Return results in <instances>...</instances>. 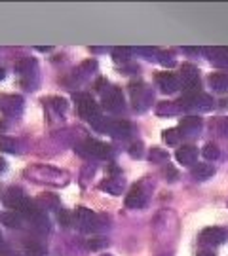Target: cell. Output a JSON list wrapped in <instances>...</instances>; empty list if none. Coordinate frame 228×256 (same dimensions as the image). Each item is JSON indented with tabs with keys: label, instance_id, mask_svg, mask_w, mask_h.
I'll return each instance as SVG.
<instances>
[{
	"label": "cell",
	"instance_id": "484cf974",
	"mask_svg": "<svg viewBox=\"0 0 228 256\" xmlns=\"http://www.w3.org/2000/svg\"><path fill=\"white\" fill-rule=\"evenodd\" d=\"M150 162L152 164H169V156L162 148H152L150 152Z\"/></svg>",
	"mask_w": 228,
	"mask_h": 256
},
{
	"label": "cell",
	"instance_id": "8992f818",
	"mask_svg": "<svg viewBox=\"0 0 228 256\" xmlns=\"http://www.w3.org/2000/svg\"><path fill=\"white\" fill-rule=\"evenodd\" d=\"M103 106L109 112H120L124 110V93L120 88H109L103 92Z\"/></svg>",
	"mask_w": 228,
	"mask_h": 256
},
{
	"label": "cell",
	"instance_id": "5bb4252c",
	"mask_svg": "<svg viewBox=\"0 0 228 256\" xmlns=\"http://www.w3.org/2000/svg\"><path fill=\"white\" fill-rule=\"evenodd\" d=\"M175 158H177V162L182 165H192L196 162V158H198V150L190 144H184L181 146L177 152H175Z\"/></svg>",
	"mask_w": 228,
	"mask_h": 256
},
{
	"label": "cell",
	"instance_id": "f1b7e54d",
	"mask_svg": "<svg viewBox=\"0 0 228 256\" xmlns=\"http://www.w3.org/2000/svg\"><path fill=\"white\" fill-rule=\"evenodd\" d=\"M50 106H52L55 112L61 114V112L67 110V101H65L63 97H52V99H50Z\"/></svg>",
	"mask_w": 228,
	"mask_h": 256
},
{
	"label": "cell",
	"instance_id": "4fadbf2b",
	"mask_svg": "<svg viewBox=\"0 0 228 256\" xmlns=\"http://www.w3.org/2000/svg\"><path fill=\"white\" fill-rule=\"evenodd\" d=\"M124 186H126V182H124L122 176H110V178H107V180H103L99 184L101 190L110 194V196H120L122 190H124Z\"/></svg>",
	"mask_w": 228,
	"mask_h": 256
},
{
	"label": "cell",
	"instance_id": "e0dca14e",
	"mask_svg": "<svg viewBox=\"0 0 228 256\" xmlns=\"http://www.w3.org/2000/svg\"><path fill=\"white\" fill-rule=\"evenodd\" d=\"M209 86L213 92L224 93L228 90V74L226 72H213L209 76Z\"/></svg>",
	"mask_w": 228,
	"mask_h": 256
},
{
	"label": "cell",
	"instance_id": "1f68e13d",
	"mask_svg": "<svg viewBox=\"0 0 228 256\" xmlns=\"http://www.w3.org/2000/svg\"><path fill=\"white\" fill-rule=\"evenodd\" d=\"M129 54H131V50H128V48H114V52H112L116 61H128Z\"/></svg>",
	"mask_w": 228,
	"mask_h": 256
},
{
	"label": "cell",
	"instance_id": "52a82bcc",
	"mask_svg": "<svg viewBox=\"0 0 228 256\" xmlns=\"http://www.w3.org/2000/svg\"><path fill=\"white\" fill-rule=\"evenodd\" d=\"M0 112L4 116H19L23 112V97L21 95H8V97H2L0 99Z\"/></svg>",
	"mask_w": 228,
	"mask_h": 256
},
{
	"label": "cell",
	"instance_id": "d4e9b609",
	"mask_svg": "<svg viewBox=\"0 0 228 256\" xmlns=\"http://www.w3.org/2000/svg\"><path fill=\"white\" fill-rule=\"evenodd\" d=\"M201 154H203V158H205V160L215 162V160H219L220 150H219V146H217L215 142H207V144L203 146V150H201Z\"/></svg>",
	"mask_w": 228,
	"mask_h": 256
},
{
	"label": "cell",
	"instance_id": "d6a6232c",
	"mask_svg": "<svg viewBox=\"0 0 228 256\" xmlns=\"http://www.w3.org/2000/svg\"><path fill=\"white\" fill-rule=\"evenodd\" d=\"M25 252L29 256H42L44 254V248L37 245V243H29V245H25Z\"/></svg>",
	"mask_w": 228,
	"mask_h": 256
},
{
	"label": "cell",
	"instance_id": "e575fe53",
	"mask_svg": "<svg viewBox=\"0 0 228 256\" xmlns=\"http://www.w3.org/2000/svg\"><path fill=\"white\" fill-rule=\"evenodd\" d=\"M59 222H61L63 226H71V224H73V216H71V212H67V210H59Z\"/></svg>",
	"mask_w": 228,
	"mask_h": 256
},
{
	"label": "cell",
	"instance_id": "ab89813d",
	"mask_svg": "<svg viewBox=\"0 0 228 256\" xmlns=\"http://www.w3.org/2000/svg\"><path fill=\"white\" fill-rule=\"evenodd\" d=\"M99 256H112V254H99Z\"/></svg>",
	"mask_w": 228,
	"mask_h": 256
},
{
	"label": "cell",
	"instance_id": "ffe728a7",
	"mask_svg": "<svg viewBox=\"0 0 228 256\" xmlns=\"http://www.w3.org/2000/svg\"><path fill=\"white\" fill-rule=\"evenodd\" d=\"M37 205L40 209H57L59 207V200L54 194H46V196H40L37 200Z\"/></svg>",
	"mask_w": 228,
	"mask_h": 256
},
{
	"label": "cell",
	"instance_id": "d6986e66",
	"mask_svg": "<svg viewBox=\"0 0 228 256\" xmlns=\"http://www.w3.org/2000/svg\"><path fill=\"white\" fill-rule=\"evenodd\" d=\"M179 112H181V108H179L177 102L162 101L156 104V114H158V116H175V114H179Z\"/></svg>",
	"mask_w": 228,
	"mask_h": 256
},
{
	"label": "cell",
	"instance_id": "7402d4cb",
	"mask_svg": "<svg viewBox=\"0 0 228 256\" xmlns=\"http://www.w3.org/2000/svg\"><path fill=\"white\" fill-rule=\"evenodd\" d=\"M0 152H8V154H18V152H19V142L16 140V138L0 137Z\"/></svg>",
	"mask_w": 228,
	"mask_h": 256
},
{
	"label": "cell",
	"instance_id": "83f0119b",
	"mask_svg": "<svg viewBox=\"0 0 228 256\" xmlns=\"http://www.w3.org/2000/svg\"><path fill=\"white\" fill-rule=\"evenodd\" d=\"M162 137H164V140L167 144H177L179 138H181V133H179V129H165Z\"/></svg>",
	"mask_w": 228,
	"mask_h": 256
},
{
	"label": "cell",
	"instance_id": "836d02e7",
	"mask_svg": "<svg viewBox=\"0 0 228 256\" xmlns=\"http://www.w3.org/2000/svg\"><path fill=\"white\" fill-rule=\"evenodd\" d=\"M158 61L164 64V66H175V59L171 57V55H167V54H158Z\"/></svg>",
	"mask_w": 228,
	"mask_h": 256
},
{
	"label": "cell",
	"instance_id": "6da1fadb",
	"mask_svg": "<svg viewBox=\"0 0 228 256\" xmlns=\"http://www.w3.org/2000/svg\"><path fill=\"white\" fill-rule=\"evenodd\" d=\"M29 178L33 182L40 184H50V186H63L69 180V174L61 171V169H55L52 165H35V167H29L25 171Z\"/></svg>",
	"mask_w": 228,
	"mask_h": 256
},
{
	"label": "cell",
	"instance_id": "f546056e",
	"mask_svg": "<svg viewBox=\"0 0 228 256\" xmlns=\"http://www.w3.org/2000/svg\"><path fill=\"white\" fill-rule=\"evenodd\" d=\"M215 129L219 133L220 137H226L228 138V118H219L215 122Z\"/></svg>",
	"mask_w": 228,
	"mask_h": 256
},
{
	"label": "cell",
	"instance_id": "8fae6325",
	"mask_svg": "<svg viewBox=\"0 0 228 256\" xmlns=\"http://www.w3.org/2000/svg\"><path fill=\"white\" fill-rule=\"evenodd\" d=\"M156 82H158V88L164 93H175L179 90V80L171 72H160L156 76Z\"/></svg>",
	"mask_w": 228,
	"mask_h": 256
},
{
	"label": "cell",
	"instance_id": "4dcf8cb0",
	"mask_svg": "<svg viewBox=\"0 0 228 256\" xmlns=\"http://www.w3.org/2000/svg\"><path fill=\"white\" fill-rule=\"evenodd\" d=\"M88 248H91V250H99V248H103L105 245H107V239L105 238H91L88 239Z\"/></svg>",
	"mask_w": 228,
	"mask_h": 256
},
{
	"label": "cell",
	"instance_id": "74e56055",
	"mask_svg": "<svg viewBox=\"0 0 228 256\" xmlns=\"http://www.w3.org/2000/svg\"><path fill=\"white\" fill-rule=\"evenodd\" d=\"M4 169H6V162L0 158V171H4Z\"/></svg>",
	"mask_w": 228,
	"mask_h": 256
},
{
	"label": "cell",
	"instance_id": "603a6c76",
	"mask_svg": "<svg viewBox=\"0 0 228 256\" xmlns=\"http://www.w3.org/2000/svg\"><path fill=\"white\" fill-rule=\"evenodd\" d=\"M200 80L198 78V68L194 64H182V84H190Z\"/></svg>",
	"mask_w": 228,
	"mask_h": 256
},
{
	"label": "cell",
	"instance_id": "9c48e42d",
	"mask_svg": "<svg viewBox=\"0 0 228 256\" xmlns=\"http://www.w3.org/2000/svg\"><path fill=\"white\" fill-rule=\"evenodd\" d=\"M103 131L114 138H128L131 133V126L126 120H110V122H105Z\"/></svg>",
	"mask_w": 228,
	"mask_h": 256
},
{
	"label": "cell",
	"instance_id": "2e32d148",
	"mask_svg": "<svg viewBox=\"0 0 228 256\" xmlns=\"http://www.w3.org/2000/svg\"><path fill=\"white\" fill-rule=\"evenodd\" d=\"M200 129H201V118H198V116H186L179 124V131L184 133V135H194Z\"/></svg>",
	"mask_w": 228,
	"mask_h": 256
},
{
	"label": "cell",
	"instance_id": "d590c367",
	"mask_svg": "<svg viewBox=\"0 0 228 256\" xmlns=\"http://www.w3.org/2000/svg\"><path fill=\"white\" fill-rule=\"evenodd\" d=\"M129 154L133 156V158H141V156H143V144H141V142H133V144L129 146Z\"/></svg>",
	"mask_w": 228,
	"mask_h": 256
},
{
	"label": "cell",
	"instance_id": "ba28073f",
	"mask_svg": "<svg viewBox=\"0 0 228 256\" xmlns=\"http://www.w3.org/2000/svg\"><path fill=\"white\" fill-rule=\"evenodd\" d=\"M226 239V232L222 228H217V226H209V228L201 230L200 234V241L207 247H217V245H222Z\"/></svg>",
	"mask_w": 228,
	"mask_h": 256
},
{
	"label": "cell",
	"instance_id": "44dd1931",
	"mask_svg": "<svg viewBox=\"0 0 228 256\" xmlns=\"http://www.w3.org/2000/svg\"><path fill=\"white\" fill-rule=\"evenodd\" d=\"M16 70H18L21 76H31L37 70V63L33 59H21L18 64H16Z\"/></svg>",
	"mask_w": 228,
	"mask_h": 256
},
{
	"label": "cell",
	"instance_id": "ac0fdd59",
	"mask_svg": "<svg viewBox=\"0 0 228 256\" xmlns=\"http://www.w3.org/2000/svg\"><path fill=\"white\" fill-rule=\"evenodd\" d=\"M215 174V167L209 164H198L196 167H192V176L194 180H207Z\"/></svg>",
	"mask_w": 228,
	"mask_h": 256
},
{
	"label": "cell",
	"instance_id": "b9f144b4",
	"mask_svg": "<svg viewBox=\"0 0 228 256\" xmlns=\"http://www.w3.org/2000/svg\"><path fill=\"white\" fill-rule=\"evenodd\" d=\"M10 256H18V254H10Z\"/></svg>",
	"mask_w": 228,
	"mask_h": 256
},
{
	"label": "cell",
	"instance_id": "7a4b0ae2",
	"mask_svg": "<svg viewBox=\"0 0 228 256\" xmlns=\"http://www.w3.org/2000/svg\"><path fill=\"white\" fill-rule=\"evenodd\" d=\"M74 99H76V104H78V114L84 120L93 124V122H97L101 118L99 106H97V102L93 101V97L90 93H78Z\"/></svg>",
	"mask_w": 228,
	"mask_h": 256
},
{
	"label": "cell",
	"instance_id": "7c38bea8",
	"mask_svg": "<svg viewBox=\"0 0 228 256\" xmlns=\"http://www.w3.org/2000/svg\"><path fill=\"white\" fill-rule=\"evenodd\" d=\"M25 200H27V198L23 196V190H21V188H10L8 192L4 194V205L10 207V209H14V212L19 210V207L23 205Z\"/></svg>",
	"mask_w": 228,
	"mask_h": 256
},
{
	"label": "cell",
	"instance_id": "4316f807",
	"mask_svg": "<svg viewBox=\"0 0 228 256\" xmlns=\"http://www.w3.org/2000/svg\"><path fill=\"white\" fill-rule=\"evenodd\" d=\"M31 222H33V226H35L38 232H48V228H50V226H48L50 222H48V218H46L44 212H40V214H38V216H35Z\"/></svg>",
	"mask_w": 228,
	"mask_h": 256
},
{
	"label": "cell",
	"instance_id": "30bf717a",
	"mask_svg": "<svg viewBox=\"0 0 228 256\" xmlns=\"http://www.w3.org/2000/svg\"><path fill=\"white\" fill-rule=\"evenodd\" d=\"M146 205V194L141 186H131V190L126 196V207L128 209H143Z\"/></svg>",
	"mask_w": 228,
	"mask_h": 256
},
{
	"label": "cell",
	"instance_id": "5b68a950",
	"mask_svg": "<svg viewBox=\"0 0 228 256\" xmlns=\"http://www.w3.org/2000/svg\"><path fill=\"white\" fill-rule=\"evenodd\" d=\"M78 152L84 156H91V158H99V160H107L112 156V148L101 140H95V138H88L84 140L82 144L78 146Z\"/></svg>",
	"mask_w": 228,
	"mask_h": 256
},
{
	"label": "cell",
	"instance_id": "8d00e7d4",
	"mask_svg": "<svg viewBox=\"0 0 228 256\" xmlns=\"http://www.w3.org/2000/svg\"><path fill=\"white\" fill-rule=\"evenodd\" d=\"M198 256H215V252H213V248H201L198 250Z\"/></svg>",
	"mask_w": 228,
	"mask_h": 256
},
{
	"label": "cell",
	"instance_id": "9a60e30c",
	"mask_svg": "<svg viewBox=\"0 0 228 256\" xmlns=\"http://www.w3.org/2000/svg\"><path fill=\"white\" fill-rule=\"evenodd\" d=\"M205 52H207L213 64H217V66H226L228 64V48L215 46V48H207Z\"/></svg>",
	"mask_w": 228,
	"mask_h": 256
},
{
	"label": "cell",
	"instance_id": "f35d334b",
	"mask_svg": "<svg viewBox=\"0 0 228 256\" xmlns=\"http://www.w3.org/2000/svg\"><path fill=\"white\" fill-rule=\"evenodd\" d=\"M0 80H4V70L0 68Z\"/></svg>",
	"mask_w": 228,
	"mask_h": 256
},
{
	"label": "cell",
	"instance_id": "3957f363",
	"mask_svg": "<svg viewBox=\"0 0 228 256\" xmlns=\"http://www.w3.org/2000/svg\"><path fill=\"white\" fill-rule=\"evenodd\" d=\"M129 93L133 99L135 110H146L150 106V102L154 99V93L150 92L143 82H131L129 84Z\"/></svg>",
	"mask_w": 228,
	"mask_h": 256
},
{
	"label": "cell",
	"instance_id": "60d3db41",
	"mask_svg": "<svg viewBox=\"0 0 228 256\" xmlns=\"http://www.w3.org/2000/svg\"><path fill=\"white\" fill-rule=\"evenodd\" d=\"M160 256H171V254H160Z\"/></svg>",
	"mask_w": 228,
	"mask_h": 256
},
{
	"label": "cell",
	"instance_id": "277c9868",
	"mask_svg": "<svg viewBox=\"0 0 228 256\" xmlns=\"http://www.w3.org/2000/svg\"><path fill=\"white\" fill-rule=\"evenodd\" d=\"M74 218H76L78 228L82 230V232H86V234H95L101 226L97 214L91 209H86V207H78L76 212H74Z\"/></svg>",
	"mask_w": 228,
	"mask_h": 256
},
{
	"label": "cell",
	"instance_id": "cb8c5ba5",
	"mask_svg": "<svg viewBox=\"0 0 228 256\" xmlns=\"http://www.w3.org/2000/svg\"><path fill=\"white\" fill-rule=\"evenodd\" d=\"M2 224H6L8 228H21V218H19L16 212H2L0 214Z\"/></svg>",
	"mask_w": 228,
	"mask_h": 256
}]
</instances>
